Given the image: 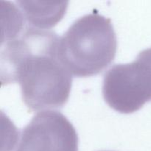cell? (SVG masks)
I'll return each mask as SVG.
<instances>
[{
	"instance_id": "obj_1",
	"label": "cell",
	"mask_w": 151,
	"mask_h": 151,
	"mask_svg": "<svg viewBox=\"0 0 151 151\" xmlns=\"http://www.w3.org/2000/svg\"><path fill=\"white\" fill-rule=\"evenodd\" d=\"M59 38L52 31L25 26L1 41L2 85L19 83L22 100L31 111L61 108L69 100L72 75L59 57Z\"/></svg>"
},
{
	"instance_id": "obj_2",
	"label": "cell",
	"mask_w": 151,
	"mask_h": 151,
	"mask_svg": "<svg viewBox=\"0 0 151 151\" xmlns=\"http://www.w3.org/2000/svg\"><path fill=\"white\" fill-rule=\"evenodd\" d=\"M116 49L117 39L111 20L94 13L74 22L58 42L60 60L77 78L103 72L115 58Z\"/></svg>"
},
{
	"instance_id": "obj_3",
	"label": "cell",
	"mask_w": 151,
	"mask_h": 151,
	"mask_svg": "<svg viewBox=\"0 0 151 151\" xmlns=\"http://www.w3.org/2000/svg\"><path fill=\"white\" fill-rule=\"evenodd\" d=\"M102 93L110 108L132 114L151 101V48L131 63L114 64L105 73Z\"/></svg>"
},
{
	"instance_id": "obj_4",
	"label": "cell",
	"mask_w": 151,
	"mask_h": 151,
	"mask_svg": "<svg viewBox=\"0 0 151 151\" xmlns=\"http://www.w3.org/2000/svg\"><path fill=\"white\" fill-rule=\"evenodd\" d=\"M4 151H78V136L60 112L44 110L9 142Z\"/></svg>"
},
{
	"instance_id": "obj_5",
	"label": "cell",
	"mask_w": 151,
	"mask_h": 151,
	"mask_svg": "<svg viewBox=\"0 0 151 151\" xmlns=\"http://www.w3.org/2000/svg\"><path fill=\"white\" fill-rule=\"evenodd\" d=\"M27 27L39 29L51 28L63 19L68 2L47 3L38 1H17Z\"/></svg>"
}]
</instances>
